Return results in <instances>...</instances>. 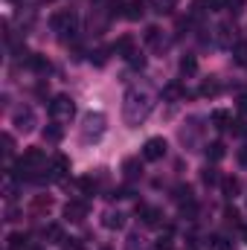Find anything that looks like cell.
Masks as SVG:
<instances>
[{
  "label": "cell",
  "instance_id": "obj_4",
  "mask_svg": "<svg viewBox=\"0 0 247 250\" xmlns=\"http://www.w3.org/2000/svg\"><path fill=\"white\" fill-rule=\"evenodd\" d=\"M64 218L67 221H84L87 218V204L84 201H67L64 204Z\"/></svg>",
  "mask_w": 247,
  "mask_h": 250
},
{
  "label": "cell",
  "instance_id": "obj_30",
  "mask_svg": "<svg viewBox=\"0 0 247 250\" xmlns=\"http://www.w3.org/2000/svg\"><path fill=\"white\" fill-rule=\"evenodd\" d=\"M64 250H84V245L79 239H64Z\"/></svg>",
  "mask_w": 247,
  "mask_h": 250
},
{
  "label": "cell",
  "instance_id": "obj_10",
  "mask_svg": "<svg viewBox=\"0 0 247 250\" xmlns=\"http://www.w3.org/2000/svg\"><path fill=\"white\" fill-rule=\"evenodd\" d=\"M140 215H143V221L148 227H157L160 224V209H154V207H140Z\"/></svg>",
  "mask_w": 247,
  "mask_h": 250
},
{
  "label": "cell",
  "instance_id": "obj_32",
  "mask_svg": "<svg viewBox=\"0 0 247 250\" xmlns=\"http://www.w3.org/2000/svg\"><path fill=\"white\" fill-rule=\"evenodd\" d=\"M157 35H160V29H157V26H148V29H145V41H148V44H154V41H157Z\"/></svg>",
  "mask_w": 247,
  "mask_h": 250
},
{
  "label": "cell",
  "instance_id": "obj_27",
  "mask_svg": "<svg viewBox=\"0 0 247 250\" xmlns=\"http://www.w3.org/2000/svg\"><path fill=\"white\" fill-rule=\"evenodd\" d=\"M218 90H221V87H218V84H215V82H206V84H204V87H201V93H204V96H215V93H218Z\"/></svg>",
  "mask_w": 247,
  "mask_h": 250
},
{
  "label": "cell",
  "instance_id": "obj_6",
  "mask_svg": "<svg viewBox=\"0 0 247 250\" xmlns=\"http://www.w3.org/2000/svg\"><path fill=\"white\" fill-rule=\"evenodd\" d=\"M73 111H76V105H73L70 96H56L50 102V114L53 117H73Z\"/></svg>",
  "mask_w": 247,
  "mask_h": 250
},
{
  "label": "cell",
  "instance_id": "obj_14",
  "mask_svg": "<svg viewBox=\"0 0 247 250\" xmlns=\"http://www.w3.org/2000/svg\"><path fill=\"white\" fill-rule=\"evenodd\" d=\"M221 189H224L227 198H236V192L242 189V184H239V178H224V181H221Z\"/></svg>",
  "mask_w": 247,
  "mask_h": 250
},
{
  "label": "cell",
  "instance_id": "obj_21",
  "mask_svg": "<svg viewBox=\"0 0 247 250\" xmlns=\"http://www.w3.org/2000/svg\"><path fill=\"white\" fill-rule=\"evenodd\" d=\"M206 157H209V160H221V157H224V146H221V143H209Z\"/></svg>",
  "mask_w": 247,
  "mask_h": 250
},
{
  "label": "cell",
  "instance_id": "obj_2",
  "mask_svg": "<svg viewBox=\"0 0 247 250\" xmlns=\"http://www.w3.org/2000/svg\"><path fill=\"white\" fill-rule=\"evenodd\" d=\"M105 114H87L84 117V128H82V137H84V143H96V140H102V134H105Z\"/></svg>",
  "mask_w": 247,
  "mask_h": 250
},
{
  "label": "cell",
  "instance_id": "obj_25",
  "mask_svg": "<svg viewBox=\"0 0 247 250\" xmlns=\"http://www.w3.org/2000/svg\"><path fill=\"white\" fill-rule=\"evenodd\" d=\"M236 62L239 64H247V41H242V44H236Z\"/></svg>",
  "mask_w": 247,
  "mask_h": 250
},
{
  "label": "cell",
  "instance_id": "obj_17",
  "mask_svg": "<svg viewBox=\"0 0 247 250\" xmlns=\"http://www.w3.org/2000/svg\"><path fill=\"white\" fill-rule=\"evenodd\" d=\"M175 201H178L181 207L192 204V187H178V189H175Z\"/></svg>",
  "mask_w": 247,
  "mask_h": 250
},
{
  "label": "cell",
  "instance_id": "obj_36",
  "mask_svg": "<svg viewBox=\"0 0 247 250\" xmlns=\"http://www.w3.org/2000/svg\"><path fill=\"white\" fill-rule=\"evenodd\" d=\"M154 250H172V245H169V236H166V239H160V242H157V248Z\"/></svg>",
  "mask_w": 247,
  "mask_h": 250
},
{
  "label": "cell",
  "instance_id": "obj_15",
  "mask_svg": "<svg viewBox=\"0 0 247 250\" xmlns=\"http://www.w3.org/2000/svg\"><path fill=\"white\" fill-rule=\"evenodd\" d=\"M26 64H29L32 70H38V73H47V70H50V62H47L44 56H26Z\"/></svg>",
  "mask_w": 247,
  "mask_h": 250
},
{
  "label": "cell",
  "instance_id": "obj_18",
  "mask_svg": "<svg viewBox=\"0 0 247 250\" xmlns=\"http://www.w3.org/2000/svg\"><path fill=\"white\" fill-rule=\"evenodd\" d=\"M181 73H184V76H195V73H198V62H195L192 56H184V59H181Z\"/></svg>",
  "mask_w": 247,
  "mask_h": 250
},
{
  "label": "cell",
  "instance_id": "obj_39",
  "mask_svg": "<svg viewBox=\"0 0 247 250\" xmlns=\"http://www.w3.org/2000/svg\"><path fill=\"white\" fill-rule=\"evenodd\" d=\"M29 250H41V248H29Z\"/></svg>",
  "mask_w": 247,
  "mask_h": 250
},
{
  "label": "cell",
  "instance_id": "obj_29",
  "mask_svg": "<svg viewBox=\"0 0 247 250\" xmlns=\"http://www.w3.org/2000/svg\"><path fill=\"white\" fill-rule=\"evenodd\" d=\"M105 59H108V50H96V53L90 56V62H93V64H99V67L105 64Z\"/></svg>",
  "mask_w": 247,
  "mask_h": 250
},
{
  "label": "cell",
  "instance_id": "obj_22",
  "mask_svg": "<svg viewBox=\"0 0 247 250\" xmlns=\"http://www.w3.org/2000/svg\"><path fill=\"white\" fill-rule=\"evenodd\" d=\"M175 9V0H154V12L157 15H169Z\"/></svg>",
  "mask_w": 247,
  "mask_h": 250
},
{
  "label": "cell",
  "instance_id": "obj_33",
  "mask_svg": "<svg viewBox=\"0 0 247 250\" xmlns=\"http://www.w3.org/2000/svg\"><path fill=\"white\" fill-rule=\"evenodd\" d=\"M233 15H242V9H245V0H230V6H227Z\"/></svg>",
  "mask_w": 247,
  "mask_h": 250
},
{
  "label": "cell",
  "instance_id": "obj_24",
  "mask_svg": "<svg viewBox=\"0 0 247 250\" xmlns=\"http://www.w3.org/2000/svg\"><path fill=\"white\" fill-rule=\"evenodd\" d=\"M50 207H53V201L44 198V195H38V198L32 201V209H35V212H44V209H50Z\"/></svg>",
  "mask_w": 247,
  "mask_h": 250
},
{
  "label": "cell",
  "instance_id": "obj_26",
  "mask_svg": "<svg viewBox=\"0 0 247 250\" xmlns=\"http://www.w3.org/2000/svg\"><path fill=\"white\" fill-rule=\"evenodd\" d=\"M125 175L128 178H137L140 175V160H125Z\"/></svg>",
  "mask_w": 247,
  "mask_h": 250
},
{
  "label": "cell",
  "instance_id": "obj_12",
  "mask_svg": "<svg viewBox=\"0 0 247 250\" xmlns=\"http://www.w3.org/2000/svg\"><path fill=\"white\" fill-rule=\"evenodd\" d=\"M105 227H108V230H123L125 215L123 212H105Z\"/></svg>",
  "mask_w": 247,
  "mask_h": 250
},
{
  "label": "cell",
  "instance_id": "obj_9",
  "mask_svg": "<svg viewBox=\"0 0 247 250\" xmlns=\"http://www.w3.org/2000/svg\"><path fill=\"white\" fill-rule=\"evenodd\" d=\"M123 15L128 18V21H140V18L145 15V6H143V0H134V3H128Z\"/></svg>",
  "mask_w": 247,
  "mask_h": 250
},
{
  "label": "cell",
  "instance_id": "obj_3",
  "mask_svg": "<svg viewBox=\"0 0 247 250\" xmlns=\"http://www.w3.org/2000/svg\"><path fill=\"white\" fill-rule=\"evenodd\" d=\"M166 140L163 137H151V140H145V146H143V157L145 160H163V154H166Z\"/></svg>",
  "mask_w": 247,
  "mask_h": 250
},
{
  "label": "cell",
  "instance_id": "obj_34",
  "mask_svg": "<svg viewBox=\"0 0 247 250\" xmlns=\"http://www.w3.org/2000/svg\"><path fill=\"white\" fill-rule=\"evenodd\" d=\"M230 6V0H209V9L212 12H221V9H227Z\"/></svg>",
  "mask_w": 247,
  "mask_h": 250
},
{
  "label": "cell",
  "instance_id": "obj_8",
  "mask_svg": "<svg viewBox=\"0 0 247 250\" xmlns=\"http://www.w3.org/2000/svg\"><path fill=\"white\" fill-rule=\"evenodd\" d=\"M111 53H117V56H123V59H131V53H134V41H131L128 35H123V38L111 47Z\"/></svg>",
  "mask_w": 247,
  "mask_h": 250
},
{
  "label": "cell",
  "instance_id": "obj_20",
  "mask_svg": "<svg viewBox=\"0 0 247 250\" xmlns=\"http://www.w3.org/2000/svg\"><path fill=\"white\" fill-rule=\"evenodd\" d=\"M201 181H204L206 187H215V184L221 181V175H218V169H204V175H201Z\"/></svg>",
  "mask_w": 247,
  "mask_h": 250
},
{
  "label": "cell",
  "instance_id": "obj_37",
  "mask_svg": "<svg viewBox=\"0 0 247 250\" xmlns=\"http://www.w3.org/2000/svg\"><path fill=\"white\" fill-rule=\"evenodd\" d=\"M239 111H242V114H247V96H242V99H239Z\"/></svg>",
  "mask_w": 247,
  "mask_h": 250
},
{
  "label": "cell",
  "instance_id": "obj_13",
  "mask_svg": "<svg viewBox=\"0 0 247 250\" xmlns=\"http://www.w3.org/2000/svg\"><path fill=\"white\" fill-rule=\"evenodd\" d=\"M212 125L215 128H230L233 125V117L227 111H212Z\"/></svg>",
  "mask_w": 247,
  "mask_h": 250
},
{
  "label": "cell",
  "instance_id": "obj_31",
  "mask_svg": "<svg viewBox=\"0 0 247 250\" xmlns=\"http://www.w3.org/2000/svg\"><path fill=\"white\" fill-rule=\"evenodd\" d=\"M230 128H233V134H239V137H245L247 134V123H242V120H236Z\"/></svg>",
  "mask_w": 247,
  "mask_h": 250
},
{
  "label": "cell",
  "instance_id": "obj_28",
  "mask_svg": "<svg viewBox=\"0 0 247 250\" xmlns=\"http://www.w3.org/2000/svg\"><path fill=\"white\" fill-rule=\"evenodd\" d=\"M224 218H227L230 224H239V209H236V207H227V209H224Z\"/></svg>",
  "mask_w": 247,
  "mask_h": 250
},
{
  "label": "cell",
  "instance_id": "obj_11",
  "mask_svg": "<svg viewBox=\"0 0 247 250\" xmlns=\"http://www.w3.org/2000/svg\"><path fill=\"white\" fill-rule=\"evenodd\" d=\"M67 172H70V160H67L64 154H59V157L53 160V175H56V181H62Z\"/></svg>",
  "mask_w": 247,
  "mask_h": 250
},
{
  "label": "cell",
  "instance_id": "obj_35",
  "mask_svg": "<svg viewBox=\"0 0 247 250\" xmlns=\"http://www.w3.org/2000/svg\"><path fill=\"white\" fill-rule=\"evenodd\" d=\"M128 62H131V67H143V64H145V59H143L140 53H131V59H128Z\"/></svg>",
  "mask_w": 247,
  "mask_h": 250
},
{
  "label": "cell",
  "instance_id": "obj_16",
  "mask_svg": "<svg viewBox=\"0 0 247 250\" xmlns=\"http://www.w3.org/2000/svg\"><path fill=\"white\" fill-rule=\"evenodd\" d=\"M44 236H47L53 245H62V242H64V233H62V227H59V224H50V227L44 230Z\"/></svg>",
  "mask_w": 247,
  "mask_h": 250
},
{
  "label": "cell",
  "instance_id": "obj_19",
  "mask_svg": "<svg viewBox=\"0 0 247 250\" xmlns=\"http://www.w3.org/2000/svg\"><path fill=\"white\" fill-rule=\"evenodd\" d=\"M62 128H59V125H47V128H44V140H47V143H59V140H62Z\"/></svg>",
  "mask_w": 247,
  "mask_h": 250
},
{
  "label": "cell",
  "instance_id": "obj_23",
  "mask_svg": "<svg viewBox=\"0 0 247 250\" xmlns=\"http://www.w3.org/2000/svg\"><path fill=\"white\" fill-rule=\"evenodd\" d=\"M9 248L12 250L26 248V236H23V233H12V236H9Z\"/></svg>",
  "mask_w": 247,
  "mask_h": 250
},
{
  "label": "cell",
  "instance_id": "obj_1",
  "mask_svg": "<svg viewBox=\"0 0 247 250\" xmlns=\"http://www.w3.org/2000/svg\"><path fill=\"white\" fill-rule=\"evenodd\" d=\"M151 114V99L148 93H140V90H128L123 102V117L128 125H140L145 117Z\"/></svg>",
  "mask_w": 247,
  "mask_h": 250
},
{
  "label": "cell",
  "instance_id": "obj_38",
  "mask_svg": "<svg viewBox=\"0 0 247 250\" xmlns=\"http://www.w3.org/2000/svg\"><path fill=\"white\" fill-rule=\"evenodd\" d=\"M242 236H245V245H247V227H245V230H242Z\"/></svg>",
  "mask_w": 247,
  "mask_h": 250
},
{
  "label": "cell",
  "instance_id": "obj_7",
  "mask_svg": "<svg viewBox=\"0 0 247 250\" xmlns=\"http://www.w3.org/2000/svg\"><path fill=\"white\" fill-rule=\"evenodd\" d=\"M15 128L18 131H32L35 128V111L32 108H18L15 111Z\"/></svg>",
  "mask_w": 247,
  "mask_h": 250
},
{
  "label": "cell",
  "instance_id": "obj_5",
  "mask_svg": "<svg viewBox=\"0 0 247 250\" xmlns=\"http://www.w3.org/2000/svg\"><path fill=\"white\" fill-rule=\"evenodd\" d=\"M53 29L56 32H76V15L73 12H59V15H53Z\"/></svg>",
  "mask_w": 247,
  "mask_h": 250
}]
</instances>
